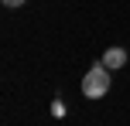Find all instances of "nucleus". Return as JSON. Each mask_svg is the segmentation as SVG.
Instances as JSON below:
<instances>
[{
	"mask_svg": "<svg viewBox=\"0 0 130 126\" xmlns=\"http://www.w3.org/2000/svg\"><path fill=\"white\" fill-rule=\"evenodd\" d=\"M103 65L110 68V72H113V68H123L127 65V51H123V48H110V51L103 55Z\"/></svg>",
	"mask_w": 130,
	"mask_h": 126,
	"instance_id": "nucleus-2",
	"label": "nucleus"
},
{
	"mask_svg": "<svg viewBox=\"0 0 130 126\" xmlns=\"http://www.w3.org/2000/svg\"><path fill=\"white\" fill-rule=\"evenodd\" d=\"M52 116H58V119L65 116V102H62V99H55V102H52Z\"/></svg>",
	"mask_w": 130,
	"mask_h": 126,
	"instance_id": "nucleus-3",
	"label": "nucleus"
},
{
	"mask_svg": "<svg viewBox=\"0 0 130 126\" xmlns=\"http://www.w3.org/2000/svg\"><path fill=\"white\" fill-rule=\"evenodd\" d=\"M27 0H4V7H10V10H17V7H24Z\"/></svg>",
	"mask_w": 130,
	"mask_h": 126,
	"instance_id": "nucleus-4",
	"label": "nucleus"
},
{
	"mask_svg": "<svg viewBox=\"0 0 130 126\" xmlns=\"http://www.w3.org/2000/svg\"><path fill=\"white\" fill-rule=\"evenodd\" d=\"M106 92H110V68H106L103 61H96V65L82 75V95L86 99H103Z\"/></svg>",
	"mask_w": 130,
	"mask_h": 126,
	"instance_id": "nucleus-1",
	"label": "nucleus"
}]
</instances>
